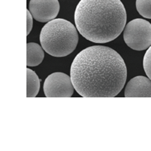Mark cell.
Wrapping results in <instances>:
<instances>
[{"label":"cell","mask_w":151,"mask_h":151,"mask_svg":"<svg viewBox=\"0 0 151 151\" xmlns=\"http://www.w3.org/2000/svg\"><path fill=\"white\" fill-rule=\"evenodd\" d=\"M74 88L85 98H111L123 88L127 79L124 60L113 48L94 45L85 48L70 67Z\"/></svg>","instance_id":"1"},{"label":"cell","mask_w":151,"mask_h":151,"mask_svg":"<svg viewBox=\"0 0 151 151\" xmlns=\"http://www.w3.org/2000/svg\"><path fill=\"white\" fill-rule=\"evenodd\" d=\"M74 19L76 29L86 40L106 43L121 34L127 15L120 0H80Z\"/></svg>","instance_id":"2"},{"label":"cell","mask_w":151,"mask_h":151,"mask_svg":"<svg viewBox=\"0 0 151 151\" xmlns=\"http://www.w3.org/2000/svg\"><path fill=\"white\" fill-rule=\"evenodd\" d=\"M40 39L43 49L54 57H65L71 54L79 41L73 24L61 18L47 23L42 29Z\"/></svg>","instance_id":"3"},{"label":"cell","mask_w":151,"mask_h":151,"mask_svg":"<svg viewBox=\"0 0 151 151\" xmlns=\"http://www.w3.org/2000/svg\"><path fill=\"white\" fill-rule=\"evenodd\" d=\"M123 39L126 45L136 51H144L151 46V24L141 18L132 20L124 29Z\"/></svg>","instance_id":"4"},{"label":"cell","mask_w":151,"mask_h":151,"mask_svg":"<svg viewBox=\"0 0 151 151\" xmlns=\"http://www.w3.org/2000/svg\"><path fill=\"white\" fill-rule=\"evenodd\" d=\"M74 89L71 78L61 72L48 76L43 85L44 94L48 98H69L73 95Z\"/></svg>","instance_id":"5"},{"label":"cell","mask_w":151,"mask_h":151,"mask_svg":"<svg viewBox=\"0 0 151 151\" xmlns=\"http://www.w3.org/2000/svg\"><path fill=\"white\" fill-rule=\"evenodd\" d=\"M29 11L36 21L49 22L58 14L60 4L58 0H30Z\"/></svg>","instance_id":"6"},{"label":"cell","mask_w":151,"mask_h":151,"mask_svg":"<svg viewBox=\"0 0 151 151\" xmlns=\"http://www.w3.org/2000/svg\"><path fill=\"white\" fill-rule=\"evenodd\" d=\"M125 97L151 98V79L143 76L132 78L125 86Z\"/></svg>","instance_id":"7"},{"label":"cell","mask_w":151,"mask_h":151,"mask_svg":"<svg viewBox=\"0 0 151 151\" xmlns=\"http://www.w3.org/2000/svg\"><path fill=\"white\" fill-rule=\"evenodd\" d=\"M27 65L28 67H36L40 65L44 58L42 47L37 43L29 42L27 45Z\"/></svg>","instance_id":"8"},{"label":"cell","mask_w":151,"mask_h":151,"mask_svg":"<svg viewBox=\"0 0 151 151\" xmlns=\"http://www.w3.org/2000/svg\"><path fill=\"white\" fill-rule=\"evenodd\" d=\"M40 88V79L36 73L27 69V97L33 98L37 95Z\"/></svg>","instance_id":"9"},{"label":"cell","mask_w":151,"mask_h":151,"mask_svg":"<svg viewBox=\"0 0 151 151\" xmlns=\"http://www.w3.org/2000/svg\"><path fill=\"white\" fill-rule=\"evenodd\" d=\"M137 12L145 18L151 19V0H136Z\"/></svg>","instance_id":"10"},{"label":"cell","mask_w":151,"mask_h":151,"mask_svg":"<svg viewBox=\"0 0 151 151\" xmlns=\"http://www.w3.org/2000/svg\"><path fill=\"white\" fill-rule=\"evenodd\" d=\"M143 66L147 76L151 79V46L147 50L146 53L144 55Z\"/></svg>","instance_id":"11"},{"label":"cell","mask_w":151,"mask_h":151,"mask_svg":"<svg viewBox=\"0 0 151 151\" xmlns=\"http://www.w3.org/2000/svg\"><path fill=\"white\" fill-rule=\"evenodd\" d=\"M33 16L29 11H27V35H29L33 28Z\"/></svg>","instance_id":"12"}]
</instances>
